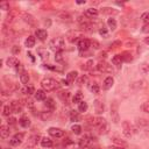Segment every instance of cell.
I'll return each instance as SVG.
<instances>
[{
	"instance_id": "cell-1",
	"label": "cell",
	"mask_w": 149,
	"mask_h": 149,
	"mask_svg": "<svg viewBox=\"0 0 149 149\" xmlns=\"http://www.w3.org/2000/svg\"><path fill=\"white\" fill-rule=\"evenodd\" d=\"M41 86L44 91H54V90H56V88L59 87V84L54 78L47 77V78H43L41 80Z\"/></svg>"
},
{
	"instance_id": "cell-2",
	"label": "cell",
	"mask_w": 149,
	"mask_h": 149,
	"mask_svg": "<svg viewBox=\"0 0 149 149\" xmlns=\"http://www.w3.org/2000/svg\"><path fill=\"white\" fill-rule=\"evenodd\" d=\"M49 47L51 50H54L55 52H58V51H62L65 47V42H64V39L63 37H55L52 39L50 42H49Z\"/></svg>"
},
{
	"instance_id": "cell-3",
	"label": "cell",
	"mask_w": 149,
	"mask_h": 149,
	"mask_svg": "<svg viewBox=\"0 0 149 149\" xmlns=\"http://www.w3.org/2000/svg\"><path fill=\"white\" fill-rule=\"evenodd\" d=\"M80 37H83V33L78 31H70L69 33H67V40L71 43L78 41Z\"/></svg>"
},
{
	"instance_id": "cell-4",
	"label": "cell",
	"mask_w": 149,
	"mask_h": 149,
	"mask_svg": "<svg viewBox=\"0 0 149 149\" xmlns=\"http://www.w3.org/2000/svg\"><path fill=\"white\" fill-rule=\"evenodd\" d=\"M39 141H40V135H39V134H37V135H36V134H35V135H32L31 137H29L27 144H26V148H27V149L35 148V147L37 146Z\"/></svg>"
},
{
	"instance_id": "cell-5",
	"label": "cell",
	"mask_w": 149,
	"mask_h": 149,
	"mask_svg": "<svg viewBox=\"0 0 149 149\" xmlns=\"http://www.w3.org/2000/svg\"><path fill=\"white\" fill-rule=\"evenodd\" d=\"M48 133H49L50 136L56 137V139H59V137L64 136V131H62L61 128H56V127H50L48 129Z\"/></svg>"
},
{
	"instance_id": "cell-6",
	"label": "cell",
	"mask_w": 149,
	"mask_h": 149,
	"mask_svg": "<svg viewBox=\"0 0 149 149\" xmlns=\"http://www.w3.org/2000/svg\"><path fill=\"white\" fill-rule=\"evenodd\" d=\"M23 137H24V134H23V133H18V134H15V135L12 137V140L10 141V144H11L12 147H16V146H19V144L22 143Z\"/></svg>"
},
{
	"instance_id": "cell-7",
	"label": "cell",
	"mask_w": 149,
	"mask_h": 149,
	"mask_svg": "<svg viewBox=\"0 0 149 149\" xmlns=\"http://www.w3.org/2000/svg\"><path fill=\"white\" fill-rule=\"evenodd\" d=\"M90 46H91V41L87 40V39H82L78 42V49H79L80 52L86 51L88 48H90Z\"/></svg>"
},
{
	"instance_id": "cell-8",
	"label": "cell",
	"mask_w": 149,
	"mask_h": 149,
	"mask_svg": "<svg viewBox=\"0 0 149 149\" xmlns=\"http://www.w3.org/2000/svg\"><path fill=\"white\" fill-rule=\"evenodd\" d=\"M97 70H98L99 72H108V73H111V72L113 71L112 67H111L110 64L105 63V62H99V63L97 64Z\"/></svg>"
},
{
	"instance_id": "cell-9",
	"label": "cell",
	"mask_w": 149,
	"mask_h": 149,
	"mask_svg": "<svg viewBox=\"0 0 149 149\" xmlns=\"http://www.w3.org/2000/svg\"><path fill=\"white\" fill-rule=\"evenodd\" d=\"M92 140H93V137H92L91 135H85L84 137H82V139L79 140V147H80V148H86V147H88V146L92 143Z\"/></svg>"
},
{
	"instance_id": "cell-10",
	"label": "cell",
	"mask_w": 149,
	"mask_h": 149,
	"mask_svg": "<svg viewBox=\"0 0 149 149\" xmlns=\"http://www.w3.org/2000/svg\"><path fill=\"white\" fill-rule=\"evenodd\" d=\"M122 133L126 137H131L133 135V132H132V127H131V124L128 121H122Z\"/></svg>"
},
{
	"instance_id": "cell-11",
	"label": "cell",
	"mask_w": 149,
	"mask_h": 149,
	"mask_svg": "<svg viewBox=\"0 0 149 149\" xmlns=\"http://www.w3.org/2000/svg\"><path fill=\"white\" fill-rule=\"evenodd\" d=\"M113 84H114L113 77L108 76V77H106V78L104 79V82H103V88H104V90H110V88L113 86Z\"/></svg>"
},
{
	"instance_id": "cell-12",
	"label": "cell",
	"mask_w": 149,
	"mask_h": 149,
	"mask_svg": "<svg viewBox=\"0 0 149 149\" xmlns=\"http://www.w3.org/2000/svg\"><path fill=\"white\" fill-rule=\"evenodd\" d=\"M93 107H95V111H96L97 114H101L104 112V108H105L104 104L100 100H98V99L93 101Z\"/></svg>"
},
{
	"instance_id": "cell-13",
	"label": "cell",
	"mask_w": 149,
	"mask_h": 149,
	"mask_svg": "<svg viewBox=\"0 0 149 149\" xmlns=\"http://www.w3.org/2000/svg\"><path fill=\"white\" fill-rule=\"evenodd\" d=\"M23 20L29 24V26H36V20H35V18L33 16V15H31V14H28V13H23Z\"/></svg>"
},
{
	"instance_id": "cell-14",
	"label": "cell",
	"mask_w": 149,
	"mask_h": 149,
	"mask_svg": "<svg viewBox=\"0 0 149 149\" xmlns=\"http://www.w3.org/2000/svg\"><path fill=\"white\" fill-rule=\"evenodd\" d=\"M10 127L6 126V125H3L1 127H0V136H1V139H7L10 136Z\"/></svg>"
},
{
	"instance_id": "cell-15",
	"label": "cell",
	"mask_w": 149,
	"mask_h": 149,
	"mask_svg": "<svg viewBox=\"0 0 149 149\" xmlns=\"http://www.w3.org/2000/svg\"><path fill=\"white\" fill-rule=\"evenodd\" d=\"M136 126L140 129H147V128H149V121L146 120V119H137L136 120Z\"/></svg>"
},
{
	"instance_id": "cell-16",
	"label": "cell",
	"mask_w": 149,
	"mask_h": 149,
	"mask_svg": "<svg viewBox=\"0 0 149 149\" xmlns=\"http://www.w3.org/2000/svg\"><path fill=\"white\" fill-rule=\"evenodd\" d=\"M6 62H7V65L11 67V68H16V67L20 65V62L16 57H8Z\"/></svg>"
},
{
	"instance_id": "cell-17",
	"label": "cell",
	"mask_w": 149,
	"mask_h": 149,
	"mask_svg": "<svg viewBox=\"0 0 149 149\" xmlns=\"http://www.w3.org/2000/svg\"><path fill=\"white\" fill-rule=\"evenodd\" d=\"M35 35L41 41H44L48 37V33H47V31H44V29H37V31L35 32Z\"/></svg>"
},
{
	"instance_id": "cell-18",
	"label": "cell",
	"mask_w": 149,
	"mask_h": 149,
	"mask_svg": "<svg viewBox=\"0 0 149 149\" xmlns=\"http://www.w3.org/2000/svg\"><path fill=\"white\" fill-rule=\"evenodd\" d=\"M111 115H112V119H113V121L116 124V122H119V114H118V111H116V105L115 104H113L112 105V107H111Z\"/></svg>"
},
{
	"instance_id": "cell-19",
	"label": "cell",
	"mask_w": 149,
	"mask_h": 149,
	"mask_svg": "<svg viewBox=\"0 0 149 149\" xmlns=\"http://www.w3.org/2000/svg\"><path fill=\"white\" fill-rule=\"evenodd\" d=\"M99 14V11L97 10V8H87L86 11H85V16H88V18H95V16H97Z\"/></svg>"
},
{
	"instance_id": "cell-20",
	"label": "cell",
	"mask_w": 149,
	"mask_h": 149,
	"mask_svg": "<svg viewBox=\"0 0 149 149\" xmlns=\"http://www.w3.org/2000/svg\"><path fill=\"white\" fill-rule=\"evenodd\" d=\"M35 99H36V100H39V101L46 100V99H47L46 91H44V90H37V91L35 92Z\"/></svg>"
},
{
	"instance_id": "cell-21",
	"label": "cell",
	"mask_w": 149,
	"mask_h": 149,
	"mask_svg": "<svg viewBox=\"0 0 149 149\" xmlns=\"http://www.w3.org/2000/svg\"><path fill=\"white\" fill-rule=\"evenodd\" d=\"M11 107L13 110V113H21V111H22V105L19 101H12Z\"/></svg>"
},
{
	"instance_id": "cell-22",
	"label": "cell",
	"mask_w": 149,
	"mask_h": 149,
	"mask_svg": "<svg viewBox=\"0 0 149 149\" xmlns=\"http://www.w3.org/2000/svg\"><path fill=\"white\" fill-rule=\"evenodd\" d=\"M19 125L23 128H28L29 126H31V120L28 119V116H22L19 120Z\"/></svg>"
},
{
	"instance_id": "cell-23",
	"label": "cell",
	"mask_w": 149,
	"mask_h": 149,
	"mask_svg": "<svg viewBox=\"0 0 149 149\" xmlns=\"http://www.w3.org/2000/svg\"><path fill=\"white\" fill-rule=\"evenodd\" d=\"M41 146L43 148H51L54 146V143H52V140H50L49 137H42L41 139Z\"/></svg>"
},
{
	"instance_id": "cell-24",
	"label": "cell",
	"mask_w": 149,
	"mask_h": 149,
	"mask_svg": "<svg viewBox=\"0 0 149 149\" xmlns=\"http://www.w3.org/2000/svg\"><path fill=\"white\" fill-rule=\"evenodd\" d=\"M122 55H115L113 58H112V63L113 65H116V67H120L121 63H122Z\"/></svg>"
},
{
	"instance_id": "cell-25",
	"label": "cell",
	"mask_w": 149,
	"mask_h": 149,
	"mask_svg": "<svg viewBox=\"0 0 149 149\" xmlns=\"http://www.w3.org/2000/svg\"><path fill=\"white\" fill-rule=\"evenodd\" d=\"M44 105H46V107L49 108L50 111L55 110V107H56V104H55V101H54L52 98H47V99L44 100Z\"/></svg>"
},
{
	"instance_id": "cell-26",
	"label": "cell",
	"mask_w": 149,
	"mask_h": 149,
	"mask_svg": "<svg viewBox=\"0 0 149 149\" xmlns=\"http://www.w3.org/2000/svg\"><path fill=\"white\" fill-rule=\"evenodd\" d=\"M24 44H26V47L27 48H33L34 46H35V37L34 36H28L27 39H26V41H24Z\"/></svg>"
},
{
	"instance_id": "cell-27",
	"label": "cell",
	"mask_w": 149,
	"mask_h": 149,
	"mask_svg": "<svg viewBox=\"0 0 149 149\" xmlns=\"http://www.w3.org/2000/svg\"><path fill=\"white\" fill-rule=\"evenodd\" d=\"M57 16L61 19V20H63V21H71V15L69 14V13H67V12H59V13H57Z\"/></svg>"
},
{
	"instance_id": "cell-28",
	"label": "cell",
	"mask_w": 149,
	"mask_h": 149,
	"mask_svg": "<svg viewBox=\"0 0 149 149\" xmlns=\"http://www.w3.org/2000/svg\"><path fill=\"white\" fill-rule=\"evenodd\" d=\"M37 54L40 55V57L42 59H47L49 57V51L46 49V48H39L37 49Z\"/></svg>"
},
{
	"instance_id": "cell-29",
	"label": "cell",
	"mask_w": 149,
	"mask_h": 149,
	"mask_svg": "<svg viewBox=\"0 0 149 149\" xmlns=\"http://www.w3.org/2000/svg\"><path fill=\"white\" fill-rule=\"evenodd\" d=\"M77 77H78L77 71H70V72L67 75V80H68L69 83H71V82H75V80L77 79Z\"/></svg>"
},
{
	"instance_id": "cell-30",
	"label": "cell",
	"mask_w": 149,
	"mask_h": 149,
	"mask_svg": "<svg viewBox=\"0 0 149 149\" xmlns=\"http://www.w3.org/2000/svg\"><path fill=\"white\" fill-rule=\"evenodd\" d=\"M70 119H71V121H79L82 116L79 115V112L77 111H71L70 112Z\"/></svg>"
},
{
	"instance_id": "cell-31",
	"label": "cell",
	"mask_w": 149,
	"mask_h": 149,
	"mask_svg": "<svg viewBox=\"0 0 149 149\" xmlns=\"http://www.w3.org/2000/svg\"><path fill=\"white\" fill-rule=\"evenodd\" d=\"M72 101H73L75 104H80V103L83 101V93H82V92L75 93V96H73V98H72Z\"/></svg>"
},
{
	"instance_id": "cell-32",
	"label": "cell",
	"mask_w": 149,
	"mask_h": 149,
	"mask_svg": "<svg viewBox=\"0 0 149 149\" xmlns=\"http://www.w3.org/2000/svg\"><path fill=\"white\" fill-rule=\"evenodd\" d=\"M20 80H21L22 84H28V82H29V75H28V72L23 71L22 73H20Z\"/></svg>"
},
{
	"instance_id": "cell-33",
	"label": "cell",
	"mask_w": 149,
	"mask_h": 149,
	"mask_svg": "<svg viewBox=\"0 0 149 149\" xmlns=\"http://www.w3.org/2000/svg\"><path fill=\"white\" fill-rule=\"evenodd\" d=\"M12 113H13V110H12L11 105L4 106V110H3V115H4V116H11Z\"/></svg>"
},
{
	"instance_id": "cell-34",
	"label": "cell",
	"mask_w": 149,
	"mask_h": 149,
	"mask_svg": "<svg viewBox=\"0 0 149 149\" xmlns=\"http://www.w3.org/2000/svg\"><path fill=\"white\" fill-rule=\"evenodd\" d=\"M107 24H108L111 31H115V29H116V21H115V19H113V18L108 19L107 20Z\"/></svg>"
},
{
	"instance_id": "cell-35",
	"label": "cell",
	"mask_w": 149,
	"mask_h": 149,
	"mask_svg": "<svg viewBox=\"0 0 149 149\" xmlns=\"http://www.w3.org/2000/svg\"><path fill=\"white\" fill-rule=\"evenodd\" d=\"M51 114H52L51 111H43V112L40 113V116H41L42 120H47V119H49L51 116Z\"/></svg>"
},
{
	"instance_id": "cell-36",
	"label": "cell",
	"mask_w": 149,
	"mask_h": 149,
	"mask_svg": "<svg viewBox=\"0 0 149 149\" xmlns=\"http://www.w3.org/2000/svg\"><path fill=\"white\" fill-rule=\"evenodd\" d=\"M22 92L26 95H33V93H35V90L33 86H26L24 88H22Z\"/></svg>"
},
{
	"instance_id": "cell-37",
	"label": "cell",
	"mask_w": 149,
	"mask_h": 149,
	"mask_svg": "<svg viewBox=\"0 0 149 149\" xmlns=\"http://www.w3.org/2000/svg\"><path fill=\"white\" fill-rule=\"evenodd\" d=\"M58 97L65 103V101H68V99L70 97V92H59L58 93Z\"/></svg>"
},
{
	"instance_id": "cell-38",
	"label": "cell",
	"mask_w": 149,
	"mask_h": 149,
	"mask_svg": "<svg viewBox=\"0 0 149 149\" xmlns=\"http://www.w3.org/2000/svg\"><path fill=\"white\" fill-rule=\"evenodd\" d=\"M90 91H91L92 93H98V92H99V85H98L97 83L91 84V85H90Z\"/></svg>"
},
{
	"instance_id": "cell-39",
	"label": "cell",
	"mask_w": 149,
	"mask_h": 149,
	"mask_svg": "<svg viewBox=\"0 0 149 149\" xmlns=\"http://www.w3.org/2000/svg\"><path fill=\"white\" fill-rule=\"evenodd\" d=\"M78 111L79 112H86L87 111V104L85 101H82L80 104H78Z\"/></svg>"
},
{
	"instance_id": "cell-40",
	"label": "cell",
	"mask_w": 149,
	"mask_h": 149,
	"mask_svg": "<svg viewBox=\"0 0 149 149\" xmlns=\"http://www.w3.org/2000/svg\"><path fill=\"white\" fill-rule=\"evenodd\" d=\"M71 131H72L76 135H79V134L82 133V127H80L79 125H73V126L71 127Z\"/></svg>"
},
{
	"instance_id": "cell-41",
	"label": "cell",
	"mask_w": 149,
	"mask_h": 149,
	"mask_svg": "<svg viewBox=\"0 0 149 149\" xmlns=\"http://www.w3.org/2000/svg\"><path fill=\"white\" fill-rule=\"evenodd\" d=\"M113 142L115 143V144H118L119 147H126L127 146V142H125V141H120V139H118V137H114L113 139Z\"/></svg>"
},
{
	"instance_id": "cell-42",
	"label": "cell",
	"mask_w": 149,
	"mask_h": 149,
	"mask_svg": "<svg viewBox=\"0 0 149 149\" xmlns=\"http://www.w3.org/2000/svg\"><path fill=\"white\" fill-rule=\"evenodd\" d=\"M140 71H141L143 75L148 73V72H149V65H148L147 63H143V64L141 65V68H140Z\"/></svg>"
},
{
	"instance_id": "cell-43",
	"label": "cell",
	"mask_w": 149,
	"mask_h": 149,
	"mask_svg": "<svg viewBox=\"0 0 149 149\" xmlns=\"http://www.w3.org/2000/svg\"><path fill=\"white\" fill-rule=\"evenodd\" d=\"M55 59H56V62H62L63 61V54H62V51L55 52Z\"/></svg>"
},
{
	"instance_id": "cell-44",
	"label": "cell",
	"mask_w": 149,
	"mask_h": 149,
	"mask_svg": "<svg viewBox=\"0 0 149 149\" xmlns=\"http://www.w3.org/2000/svg\"><path fill=\"white\" fill-rule=\"evenodd\" d=\"M26 103H27V107H28L29 110H32V111H34V110H35V106H34V103H33V100L28 99V100H26Z\"/></svg>"
},
{
	"instance_id": "cell-45",
	"label": "cell",
	"mask_w": 149,
	"mask_h": 149,
	"mask_svg": "<svg viewBox=\"0 0 149 149\" xmlns=\"http://www.w3.org/2000/svg\"><path fill=\"white\" fill-rule=\"evenodd\" d=\"M86 82H87V76L83 75V76L78 79V82H77V83H78V85H83V84H85Z\"/></svg>"
},
{
	"instance_id": "cell-46",
	"label": "cell",
	"mask_w": 149,
	"mask_h": 149,
	"mask_svg": "<svg viewBox=\"0 0 149 149\" xmlns=\"http://www.w3.org/2000/svg\"><path fill=\"white\" fill-rule=\"evenodd\" d=\"M92 65H93V61H92V59H90V61H88V62L85 64V67H83V69H84V70H88V69L92 68Z\"/></svg>"
},
{
	"instance_id": "cell-47",
	"label": "cell",
	"mask_w": 149,
	"mask_h": 149,
	"mask_svg": "<svg viewBox=\"0 0 149 149\" xmlns=\"http://www.w3.org/2000/svg\"><path fill=\"white\" fill-rule=\"evenodd\" d=\"M142 20L144 21L146 24H148L149 23V13H143L142 14Z\"/></svg>"
},
{
	"instance_id": "cell-48",
	"label": "cell",
	"mask_w": 149,
	"mask_h": 149,
	"mask_svg": "<svg viewBox=\"0 0 149 149\" xmlns=\"http://www.w3.org/2000/svg\"><path fill=\"white\" fill-rule=\"evenodd\" d=\"M141 108H142V111H143V112L149 113V103H144V104H142Z\"/></svg>"
},
{
	"instance_id": "cell-49",
	"label": "cell",
	"mask_w": 149,
	"mask_h": 149,
	"mask_svg": "<svg viewBox=\"0 0 149 149\" xmlns=\"http://www.w3.org/2000/svg\"><path fill=\"white\" fill-rule=\"evenodd\" d=\"M7 122H8V125H14V124L16 122V119H15L14 116H8Z\"/></svg>"
},
{
	"instance_id": "cell-50",
	"label": "cell",
	"mask_w": 149,
	"mask_h": 149,
	"mask_svg": "<svg viewBox=\"0 0 149 149\" xmlns=\"http://www.w3.org/2000/svg\"><path fill=\"white\" fill-rule=\"evenodd\" d=\"M44 67L48 68V69H50V70H54V71H62V69H59V68H57V67H52V65H50V64L44 65Z\"/></svg>"
},
{
	"instance_id": "cell-51",
	"label": "cell",
	"mask_w": 149,
	"mask_h": 149,
	"mask_svg": "<svg viewBox=\"0 0 149 149\" xmlns=\"http://www.w3.org/2000/svg\"><path fill=\"white\" fill-rule=\"evenodd\" d=\"M112 8H108V7H105V8H103V13H107V14H110V13H118L116 11H111Z\"/></svg>"
},
{
	"instance_id": "cell-52",
	"label": "cell",
	"mask_w": 149,
	"mask_h": 149,
	"mask_svg": "<svg viewBox=\"0 0 149 149\" xmlns=\"http://www.w3.org/2000/svg\"><path fill=\"white\" fill-rule=\"evenodd\" d=\"M20 51H21V49H20V47H18V46H14V47H13V49H12V52H13L14 55L19 54Z\"/></svg>"
},
{
	"instance_id": "cell-53",
	"label": "cell",
	"mask_w": 149,
	"mask_h": 149,
	"mask_svg": "<svg viewBox=\"0 0 149 149\" xmlns=\"http://www.w3.org/2000/svg\"><path fill=\"white\" fill-rule=\"evenodd\" d=\"M142 32H143V33H149V23L143 26V28H142Z\"/></svg>"
},
{
	"instance_id": "cell-54",
	"label": "cell",
	"mask_w": 149,
	"mask_h": 149,
	"mask_svg": "<svg viewBox=\"0 0 149 149\" xmlns=\"http://www.w3.org/2000/svg\"><path fill=\"white\" fill-rule=\"evenodd\" d=\"M91 44H92V46H95V47H93L95 49H98V48H99V43H98L97 41H92V42H91Z\"/></svg>"
},
{
	"instance_id": "cell-55",
	"label": "cell",
	"mask_w": 149,
	"mask_h": 149,
	"mask_svg": "<svg viewBox=\"0 0 149 149\" xmlns=\"http://www.w3.org/2000/svg\"><path fill=\"white\" fill-rule=\"evenodd\" d=\"M110 149H125L124 147H119V146H112L110 147Z\"/></svg>"
},
{
	"instance_id": "cell-56",
	"label": "cell",
	"mask_w": 149,
	"mask_h": 149,
	"mask_svg": "<svg viewBox=\"0 0 149 149\" xmlns=\"http://www.w3.org/2000/svg\"><path fill=\"white\" fill-rule=\"evenodd\" d=\"M62 85H64V86H69V85H70V83H69L68 80L63 79V80H62Z\"/></svg>"
},
{
	"instance_id": "cell-57",
	"label": "cell",
	"mask_w": 149,
	"mask_h": 149,
	"mask_svg": "<svg viewBox=\"0 0 149 149\" xmlns=\"http://www.w3.org/2000/svg\"><path fill=\"white\" fill-rule=\"evenodd\" d=\"M99 33H100L101 35H106V34H107V32L105 31V29H100V31H99Z\"/></svg>"
},
{
	"instance_id": "cell-58",
	"label": "cell",
	"mask_w": 149,
	"mask_h": 149,
	"mask_svg": "<svg viewBox=\"0 0 149 149\" xmlns=\"http://www.w3.org/2000/svg\"><path fill=\"white\" fill-rule=\"evenodd\" d=\"M28 56H29V57H31V58H32V61H34V57H33V55H32L31 52H28Z\"/></svg>"
},
{
	"instance_id": "cell-59",
	"label": "cell",
	"mask_w": 149,
	"mask_h": 149,
	"mask_svg": "<svg viewBox=\"0 0 149 149\" xmlns=\"http://www.w3.org/2000/svg\"><path fill=\"white\" fill-rule=\"evenodd\" d=\"M77 4H79V5L80 4H85V1H77Z\"/></svg>"
},
{
	"instance_id": "cell-60",
	"label": "cell",
	"mask_w": 149,
	"mask_h": 149,
	"mask_svg": "<svg viewBox=\"0 0 149 149\" xmlns=\"http://www.w3.org/2000/svg\"><path fill=\"white\" fill-rule=\"evenodd\" d=\"M144 41H146V43H149V39H146Z\"/></svg>"
},
{
	"instance_id": "cell-61",
	"label": "cell",
	"mask_w": 149,
	"mask_h": 149,
	"mask_svg": "<svg viewBox=\"0 0 149 149\" xmlns=\"http://www.w3.org/2000/svg\"><path fill=\"white\" fill-rule=\"evenodd\" d=\"M92 149H100V148H98V147H93Z\"/></svg>"
}]
</instances>
